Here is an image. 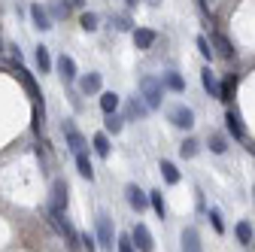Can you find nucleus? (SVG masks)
<instances>
[{
	"label": "nucleus",
	"instance_id": "nucleus-1",
	"mask_svg": "<svg viewBox=\"0 0 255 252\" xmlns=\"http://www.w3.org/2000/svg\"><path fill=\"white\" fill-rule=\"evenodd\" d=\"M140 98H143V104H146L149 110H158V107H161V101H164V85H161V79L143 76V79H140Z\"/></svg>",
	"mask_w": 255,
	"mask_h": 252
},
{
	"label": "nucleus",
	"instance_id": "nucleus-2",
	"mask_svg": "<svg viewBox=\"0 0 255 252\" xmlns=\"http://www.w3.org/2000/svg\"><path fill=\"white\" fill-rule=\"evenodd\" d=\"M49 222H52V228L67 240V246H79V231L67 222V216L64 213H49Z\"/></svg>",
	"mask_w": 255,
	"mask_h": 252
},
{
	"label": "nucleus",
	"instance_id": "nucleus-3",
	"mask_svg": "<svg viewBox=\"0 0 255 252\" xmlns=\"http://www.w3.org/2000/svg\"><path fill=\"white\" fill-rule=\"evenodd\" d=\"M98 249H107V252H113V246H116V234H113V222H110V216H98Z\"/></svg>",
	"mask_w": 255,
	"mask_h": 252
},
{
	"label": "nucleus",
	"instance_id": "nucleus-4",
	"mask_svg": "<svg viewBox=\"0 0 255 252\" xmlns=\"http://www.w3.org/2000/svg\"><path fill=\"white\" fill-rule=\"evenodd\" d=\"M49 213H67V182H64V179H55V182H52Z\"/></svg>",
	"mask_w": 255,
	"mask_h": 252
},
{
	"label": "nucleus",
	"instance_id": "nucleus-5",
	"mask_svg": "<svg viewBox=\"0 0 255 252\" xmlns=\"http://www.w3.org/2000/svg\"><path fill=\"white\" fill-rule=\"evenodd\" d=\"M15 79L24 85V91L30 94V101L34 104H43V94H40V85H37V79H34V73H27L21 64H15Z\"/></svg>",
	"mask_w": 255,
	"mask_h": 252
},
{
	"label": "nucleus",
	"instance_id": "nucleus-6",
	"mask_svg": "<svg viewBox=\"0 0 255 252\" xmlns=\"http://www.w3.org/2000/svg\"><path fill=\"white\" fill-rule=\"evenodd\" d=\"M131 243H134V249H140V252H152V249H155L152 231H149L143 222H137V225H134V231H131Z\"/></svg>",
	"mask_w": 255,
	"mask_h": 252
},
{
	"label": "nucleus",
	"instance_id": "nucleus-7",
	"mask_svg": "<svg viewBox=\"0 0 255 252\" xmlns=\"http://www.w3.org/2000/svg\"><path fill=\"white\" fill-rule=\"evenodd\" d=\"M61 131H64V140H67V146H70V152L76 155V152H85L88 149V143H85V137L73 128V122H64L61 125Z\"/></svg>",
	"mask_w": 255,
	"mask_h": 252
},
{
	"label": "nucleus",
	"instance_id": "nucleus-8",
	"mask_svg": "<svg viewBox=\"0 0 255 252\" xmlns=\"http://www.w3.org/2000/svg\"><path fill=\"white\" fill-rule=\"evenodd\" d=\"M125 198H128V204H131L137 213L149 210V195L143 192V188H137L134 182H128V185H125Z\"/></svg>",
	"mask_w": 255,
	"mask_h": 252
},
{
	"label": "nucleus",
	"instance_id": "nucleus-9",
	"mask_svg": "<svg viewBox=\"0 0 255 252\" xmlns=\"http://www.w3.org/2000/svg\"><path fill=\"white\" fill-rule=\"evenodd\" d=\"M170 122L176 125V128H182V131H188V128H195V113H191L188 107H173L170 110Z\"/></svg>",
	"mask_w": 255,
	"mask_h": 252
},
{
	"label": "nucleus",
	"instance_id": "nucleus-10",
	"mask_svg": "<svg viewBox=\"0 0 255 252\" xmlns=\"http://www.w3.org/2000/svg\"><path fill=\"white\" fill-rule=\"evenodd\" d=\"M182 252H204V246H201V234H198L195 225L182 228Z\"/></svg>",
	"mask_w": 255,
	"mask_h": 252
},
{
	"label": "nucleus",
	"instance_id": "nucleus-11",
	"mask_svg": "<svg viewBox=\"0 0 255 252\" xmlns=\"http://www.w3.org/2000/svg\"><path fill=\"white\" fill-rule=\"evenodd\" d=\"M58 76H61L64 82H73V79H76V61H73L70 55H61V58H58Z\"/></svg>",
	"mask_w": 255,
	"mask_h": 252
},
{
	"label": "nucleus",
	"instance_id": "nucleus-12",
	"mask_svg": "<svg viewBox=\"0 0 255 252\" xmlns=\"http://www.w3.org/2000/svg\"><path fill=\"white\" fill-rule=\"evenodd\" d=\"M155 40H158V34H155L152 27H137V30H134V46H137V49H152Z\"/></svg>",
	"mask_w": 255,
	"mask_h": 252
},
{
	"label": "nucleus",
	"instance_id": "nucleus-13",
	"mask_svg": "<svg viewBox=\"0 0 255 252\" xmlns=\"http://www.w3.org/2000/svg\"><path fill=\"white\" fill-rule=\"evenodd\" d=\"M225 128H228V134H231L234 140H243V137H246L243 122H240V116H237L234 110H228V113H225Z\"/></svg>",
	"mask_w": 255,
	"mask_h": 252
},
{
	"label": "nucleus",
	"instance_id": "nucleus-14",
	"mask_svg": "<svg viewBox=\"0 0 255 252\" xmlns=\"http://www.w3.org/2000/svg\"><path fill=\"white\" fill-rule=\"evenodd\" d=\"M213 46L219 49V55L225 58V61H234L237 52H234V46H231V40H228L225 34H219V30H216V34H213Z\"/></svg>",
	"mask_w": 255,
	"mask_h": 252
},
{
	"label": "nucleus",
	"instance_id": "nucleus-15",
	"mask_svg": "<svg viewBox=\"0 0 255 252\" xmlns=\"http://www.w3.org/2000/svg\"><path fill=\"white\" fill-rule=\"evenodd\" d=\"M101 85H104V76H101V73H88V76L79 79V91H82V94H98Z\"/></svg>",
	"mask_w": 255,
	"mask_h": 252
},
{
	"label": "nucleus",
	"instance_id": "nucleus-16",
	"mask_svg": "<svg viewBox=\"0 0 255 252\" xmlns=\"http://www.w3.org/2000/svg\"><path fill=\"white\" fill-rule=\"evenodd\" d=\"M30 18H34V24H37L40 30H49V27H52V18H49V9H43L40 3H34V6H30Z\"/></svg>",
	"mask_w": 255,
	"mask_h": 252
},
{
	"label": "nucleus",
	"instance_id": "nucleus-17",
	"mask_svg": "<svg viewBox=\"0 0 255 252\" xmlns=\"http://www.w3.org/2000/svg\"><path fill=\"white\" fill-rule=\"evenodd\" d=\"M161 85H164V88H170V91H176V94H179V91H185V79H182L176 70H167V73L161 76Z\"/></svg>",
	"mask_w": 255,
	"mask_h": 252
},
{
	"label": "nucleus",
	"instance_id": "nucleus-18",
	"mask_svg": "<svg viewBox=\"0 0 255 252\" xmlns=\"http://www.w3.org/2000/svg\"><path fill=\"white\" fill-rule=\"evenodd\" d=\"M201 82H204V88L210 91V98H219V79H216V73H213L210 67L201 70Z\"/></svg>",
	"mask_w": 255,
	"mask_h": 252
},
{
	"label": "nucleus",
	"instance_id": "nucleus-19",
	"mask_svg": "<svg viewBox=\"0 0 255 252\" xmlns=\"http://www.w3.org/2000/svg\"><path fill=\"white\" fill-rule=\"evenodd\" d=\"M76 167H79V173L91 182L94 179V167H91V158H88V152H76Z\"/></svg>",
	"mask_w": 255,
	"mask_h": 252
},
{
	"label": "nucleus",
	"instance_id": "nucleus-20",
	"mask_svg": "<svg viewBox=\"0 0 255 252\" xmlns=\"http://www.w3.org/2000/svg\"><path fill=\"white\" fill-rule=\"evenodd\" d=\"M101 110H104V116H110V113L119 110V94L116 91H104L101 94Z\"/></svg>",
	"mask_w": 255,
	"mask_h": 252
},
{
	"label": "nucleus",
	"instance_id": "nucleus-21",
	"mask_svg": "<svg viewBox=\"0 0 255 252\" xmlns=\"http://www.w3.org/2000/svg\"><path fill=\"white\" fill-rule=\"evenodd\" d=\"M149 207L155 210V216H158V219H164V216H167L164 198H161V192H158V188H155V192H149Z\"/></svg>",
	"mask_w": 255,
	"mask_h": 252
},
{
	"label": "nucleus",
	"instance_id": "nucleus-22",
	"mask_svg": "<svg viewBox=\"0 0 255 252\" xmlns=\"http://www.w3.org/2000/svg\"><path fill=\"white\" fill-rule=\"evenodd\" d=\"M91 146H94V152L101 155V158H110V137L101 131V134H94V140H91Z\"/></svg>",
	"mask_w": 255,
	"mask_h": 252
},
{
	"label": "nucleus",
	"instance_id": "nucleus-23",
	"mask_svg": "<svg viewBox=\"0 0 255 252\" xmlns=\"http://www.w3.org/2000/svg\"><path fill=\"white\" fill-rule=\"evenodd\" d=\"M122 125H125V119L116 116V113H110V116L104 119V134H119V131H122Z\"/></svg>",
	"mask_w": 255,
	"mask_h": 252
},
{
	"label": "nucleus",
	"instance_id": "nucleus-24",
	"mask_svg": "<svg viewBox=\"0 0 255 252\" xmlns=\"http://www.w3.org/2000/svg\"><path fill=\"white\" fill-rule=\"evenodd\" d=\"M37 67H40V73H49L52 70V58H49V49L46 46H37Z\"/></svg>",
	"mask_w": 255,
	"mask_h": 252
},
{
	"label": "nucleus",
	"instance_id": "nucleus-25",
	"mask_svg": "<svg viewBox=\"0 0 255 252\" xmlns=\"http://www.w3.org/2000/svg\"><path fill=\"white\" fill-rule=\"evenodd\" d=\"M161 176H164L170 185H176V182H179V170H176V164L164 158V161H161Z\"/></svg>",
	"mask_w": 255,
	"mask_h": 252
},
{
	"label": "nucleus",
	"instance_id": "nucleus-26",
	"mask_svg": "<svg viewBox=\"0 0 255 252\" xmlns=\"http://www.w3.org/2000/svg\"><path fill=\"white\" fill-rule=\"evenodd\" d=\"M198 152H201V143H198L195 137H188V140L179 146V155H182V158H195Z\"/></svg>",
	"mask_w": 255,
	"mask_h": 252
},
{
	"label": "nucleus",
	"instance_id": "nucleus-27",
	"mask_svg": "<svg viewBox=\"0 0 255 252\" xmlns=\"http://www.w3.org/2000/svg\"><path fill=\"white\" fill-rule=\"evenodd\" d=\"M234 234H237V240H240L243 246H249V243H252V234H255V231H252V225H249V222H240V225L234 228Z\"/></svg>",
	"mask_w": 255,
	"mask_h": 252
},
{
	"label": "nucleus",
	"instance_id": "nucleus-28",
	"mask_svg": "<svg viewBox=\"0 0 255 252\" xmlns=\"http://www.w3.org/2000/svg\"><path fill=\"white\" fill-rule=\"evenodd\" d=\"M234 82H237V79H234V76H228L225 82L219 85V101H225V104H228V101L234 98Z\"/></svg>",
	"mask_w": 255,
	"mask_h": 252
},
{
	"label": "nucleus",
	"instance_id": "nucleus-29",
	"mask_svg": "<svg viewBox=\"0 0 255 252\" xmlns=\"http://www.w3.org/2000/svg\"><path fill=\"white\" fill-rule=\"evenodd\" d=\"M146 113H149V107H146L140 98H134L131 104H128V119H134V116L140 119V116H146Z\"/></svg>",
	"mask_w": 255,
	"mask_h": 252
},
{
	"label": "nucleus",
	"instance_id": "nucleus-30",
	"mask_svg": "<svg viewBox=\"0 0 255 252\" xmlns=\"http://www.w3.org/2000/svg\"><path fill=\"white\" fill-rule=\"evenodd\" d=\"M49 9H52V15H49V18H67V15H70V6L64 3V0H55Z\"/></svg>",
	"mask_w": 255,
	"mask_h": 252
},
{
	"label": "nucleus",
	"instance_id": "nucleus-31",
	"mask_svg": "<svg viewBox=\"0 0 255 252\" xmlns=\"http://www.w3.org/2000/svg\"><path fill=\"white\" fill-rule=\"evenodd\" d=\"M210 149H213L216 155H225V149H228L225 137H222V134H210Z\"/></svg>",
	"mask_w": 255,
	"mask_h": 252
},
{
	"label": "nucleus",
	"instance_id": "nucleus-32",
	"mask_svg": "<svg viewBox=\"0 0 255 252\" xmlns=\"http://www.w3.org/2000/svg\"><path fill=\"white\" fill-rule=\"evenodd\" d=\"M116 249H119V252H137L134 243H131V234H119V237H116Z\"/></svg>",
	"mask_w": 255,
	"mask_h": 252
},
{
	"label": "nucleus",
	"instance_id": "nucleus-33",
	"mask_svg": "<svg viewBox=\"0 0 255 252\" xmlns=\"http://www.w3.org/2000/svg\"><path fill=\"white\" fill-rule=\"evenodd\" d=\"M79 24H82L85 30H98V15H94V12H82V15H79Z\"/></svg>",
	"mask_w": 255,
	"mask_h": 252
},
{
	"label": "nucleus",
	"instance_id": "nucleus-34",
	"mask_svg": "<svg viewBox=\"0 0 255 252\" xmlns=\"http://www.w3.org/2000/svg\"><path fill=\"white\" fill-rule=\"evenodd\" d=\"M113 24H116V30H131L134 24H131V15H113Z\"/></svg>",
	"mask_w": 255,
	"mask_h": 252
},
{
	"label": "nucleus",
	"instance_id": "nucleus-35",
	"mask_svg": "<svg viewBox=\"0 0 255 252\" xmlns=\"http://www.w3.org/2000/svg\"><path fill=\"white\" fill-rule=\"evenodd\" d=\"M210 222H213V228H216L219 234H225V222H222V213H219V210H210Z\"/></svg>",
	"mask_w": 255,
	"mask_h": 252
},
{
	"label": "nucleus",
	"instance_id": "nucleus-36",
	"mask_svg": "<svg viewBox=\"0 0 255 252\" xmlns=\"http://www.w3.org/2000/svg\"><path fill=\"white\" fill-rule=\"evenodd\" d=\"M79 243H82L88 252H94V249H98V240H94L91 234H79Z\"/></svg>",
	"mask_w": 255,
	"mask_h": 252
},
{
	"label": "nucleus",
	"instance_id": "nucleus-37",
	"mask_svg": "<svg viewBox=\"0 0 255 252\" xmlns=\"http://www.w3.org/2000/svg\"><path fill=\"white\" fill-rule=\"evenodd\" d=\"M198 49H201V55L210 61L213 58V49H210V43H207V37H198Z\"/></svg>",
	"mask_w": 255,
	"mask_h": 252
},
{
	"label": "nucleus",
	"instance_id": "nucleus-38",
	"mask_svg": "<svg viewBox=\"0 0 255 252\" xmlns=\"http://www.w3.org/2000/svg\"><path fill=\"white\" fill-rule=\"evenodd\" d=\"M82 3H85V0H67V6H73V9H79Z\"/></svg>",
	"mask_w": 255,
	"mask_h": 252
},
{
	"label": "nucleus",
	"instance_id": "nucleus-39",
	"mask_svg": "<svg viewBox=\"0 0 255 252\" xmlns=\"http://www.w3.org/2000/svg\"><path fill=\"white\" fill-rule=\"evenodd\" d=\"M125 3H128V6H131V9H134V6H137V0H125Z\"/></svg>",
	"mask_w": 255,
	"mask_h": 252
},
{
	"label": "nucleus",
	"instance_id": "nucleus-40",
	"mask_svg": "<svg viewBox=\"0 0 255 252\" xmlns=\"http://www.w3.org/2000/svg\"><path fill=\"white\" fill-rule=\"evenodd\" d=\"M207 3H213V0H201V6H204V9H207Z\"/></svg>",
	"mask_w": 255,
	"mask_h": 252
},
{
	"label": "nucleus",
	"instance_id": "nucleus-41",
	"mask_svg": "<svg viewBox=\"0 0 255 252\" xmlns=\"http://www.w3.org/2000/svg\"><path fill=\"white\" fill-rule=\"evenodd\" d=\"M249 152H252V155H255V143H249Z\"/></svg>",
	"mask_w": 255,
	"mask_h": 252
},
{
	"label": "nucleus",
	"instance_id": "nucleus-42",
	"mask_svg": "<svg viewBox=\"0 0 255 252\" xmlns=\"http://www.w3.org/2000/svg\"><path fill=\"white\" fill-rule=\"evenodd\" d=\"M252 201H255V188H252Z\"/></svg>",
	"mask_w": 255,
	"mask_h": 252
},
{
	"label": "nucleus",
	"instance_id": "nucleus-43",
	"mask_svg": "<svg viewBox=\"0 0 255 252\" xmlns=\"http://www.w3.org/2000/svg\"><path fill=\"white\" fill-rule=\"evenodd\" d=\"M252 246H255V234H252Z\"/></svg>",
	"mask_w": 255,
	"mask_h": 252
}]
</instances>
